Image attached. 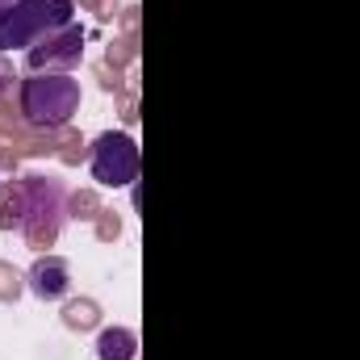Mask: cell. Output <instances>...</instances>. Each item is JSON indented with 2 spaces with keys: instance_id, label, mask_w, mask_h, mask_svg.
Segmentation results:
<instances>
[{
  "instance_id": "obj_20",
  "label": "cell",
  "mask_w": 360,
  "mask_h": 360,
  "mask_svg": "<svg viewBox=\"0 0 360 360\" xmlns=\"http://www.w3.org/2000/svg\"><path fill=\"white\" fill-rule=\"evenodd\" d=\"M13 84H21V76L13 72V59H8V55H0V101H8V96H13Z\"/></svg>"
},
{
  "instance_id": "obj_8",
  "label": "cell",
  "mask_w": 360,
  "mask_h": 360,
  "mask_svg": "<svg viewBox=\"0 0 360 360\" xmlns=\"http://www.w3.org/2000/svg\"><path fill=\"white\" fill-rule=\"evenodd\" d=\"M59 323H63L68 331H76V335H89V331H101L105 310H101L96 297H84V293H80V297H68V302H63Z\"/></svg>"
},
{
  "instance_id": "obj_18",
  "label": "cell",
  "mask_w": 360,
  "mask_h": 360,
  "mask_svg": "<svg viewBox=\"0 0 360 360\" xmlns=\"http://www.w3.org/2000/svg\"><path fill=\"white\" fill-rule=\"evenodd\" d=\"M117 117H122V126L130 130V126H139V84H130V89L117 96Z\"/></svg>"
},
{
  "instance_id": "obj_17",
  "label": "cell",
  "mask_w": 360,
  "mask_h": 360,
  "mask_svg": "<svg viewBox=\"0 0 360 360\" xmlns=\"http://www.w3.org/2000/svg\"><path fill=\"white\" fill-rule=\"evenodd\" d=\"M76 4H80L84 13H92L101 25H117V17H122V8H126L122 0H76Z\"/></svg>"
},
{
  "instance_id": "obj_21",
  "label": "cell",
  "mask_w": 360,
  "mask_h": 360,
  "mask_svg": "<svg viewBox=\"0 0 360 360\" xmlns=\"http://www.w3.org/2000/svg\"><path fill=\"white\" fill-rule=\"evenodd\" d=\"M4 4H13V0H0V8H4Z\"/></svg>"
},
{
  "instance_id": "obj_4",
  "label": "cell",
  "mask_w": 360,
  "mask_h": 360,
  "mask_svg": "<svg viewBox=\"0 0 360 360\" xmlns=\"http://www.w3.org/2000/svg\"><path fill=\"white\" fill-rule=\"evenodd\" d=\"M63 130H38L21 117V109L8 101H0V172L4 176H17L21 160H46V155H59L63 147Z\"/></svg>"
},
{
  "instance_id": "obj_3",
  "label": "cell",
  "mask_w": 360,
  "mask_h": 360,
  "mask_svg": "<svg viewBox=\"0 0 360 360\" xmlns=\"http://www.w3.org/2000/svg\"><path fill=\"white\" fill-rule=\"evenodd\" d=\"M76 21V0H13L0 8V55L30 51L46 34Z\"/></svg>"
},
{
  "instance_id": "obj_13",
  "label": "cell",
  "mask_w": 360,
  "mask_h": 360,
  "mask_svg": "<svg viewBox=\"0 0 360 360\" xmlns=\"http://www.w3.org/2000/svg\"><path fill=\"white\" fill-rule=\"evenodd\" d=\"M25 289H30V285H25V272L17 269L13 260H0V302H4V306H13Z\"/></svg>"
},
{
  "instance_id": "obj_1",
  "label": "cell",
  "mask_w": 360,
  "mask_h": 360,
  "mask_svg": "<svg viewBox=\"0 0 360 360\" xmlns=\"http://www.w3.org/2000/svg\"><path fill=\"white\" fill-rule=\"evenodd\" d=\"M84 89L72 72H25L17 84V109L38 130H63L80 113Z\"/></svg>"
},
{
  "instance_id": "obj_12",
  "label": "cell",
  "mask_w": 360,
  "mask_h": 360,
  "mask_svg": "<svg viewBox=\"0 0 360 360\" xmlns=\"http://www.w3.org/2000/svg\"><path fill=\"white\" fill-rule=\"evenodd\" d=\"M89 155H92V147L84 143V134H80L76 126H68V134H63V147H59V155H55V160H59L63 168H76V164H84Z\"/></svg>"
},
{
  "instance_id": "obj_16",
  "label": "cell",
  "mask_w": 360,
  "mask_h": 360,
  "mask_svg": "<svg viewBox=\"0 0 360 360\" xmlns=\"http://www.w3.org/2000/svg\"><path fill=\"white\" fill-rule=\"evenodd\" d=\"M92 76H96V84H101V92H109V96H122V92L130 89L126 84V76H122V68H113V63H92Z\"/></svg>"
},
{
  "instance_id": "obj_22",
  "label": "cell",
  "mask_w": 360,
  "mask_h": 360,
  "mask_svg": "<svg viewBox=\"0 0 360 360\" xmlns=\"http://www.w3.org/2000/svg\"><path fill=\"white\" fill-rule=\"evenodd\" d=\"M0 180H4V172H0Z\"/></svg>"
},
{
  "instance_id": "obj_9",
  "label": "cell",
  "mask_w": 360,
  "mask_h": 360,
  "mask_svg": "<svg viewBox=\"0 0 360 360\" xmlns=\"http://www.w3.org/2000/svg\"><path fill=\"white\" fill-rule=\"evenodd\" d=\"M96 360H139V335L130 327H101L96 331Z\"/></svg>"
},
{
  "instance_id": "obj_19",
  "label": "cell",
  "mask_w": 360,
  "mask_h": 360,
  "mask_svg": "<svg viewBox=\"0 0 360 360\" xmlns=\"http://www.w3.org/2000/svg\"><path fill=\"white\" fill-rule=\"evenodd\" d=\"M139 13H143L139 4H126V8H122V17H117L122 38H134V42H139Z\"/></svg>"
},
{
  "instance_id": "obj_6",
  "label": "cell",
  "mask_w": 360,
  "mask_h": 360,
  "mask_svg": "<svg viewBox=\"0 0 360 360\" xmlns=\"http://www.w3.org/2000/svg\"><path fill=\"white\" fill-rule=\"evenodd\" d=\"M84 59V25H63L25 51V72H72Z\"/></svg>"
},
{
  "instance_id": "obj_15",
  "label": "cell",
  "mask_w": 360,
  "mask_h": 360,
  "mask_svg": "<svg viewBox=\"0 0 360 360\" xmlns=\"http://www.w3.org/2000/svg\"><path fill=\"white\" fill-rule=\"evenodd\" d=\"M122 226H126L122 214L105 205V210L96 214V222H92V235H96V243H117V239H122Z\"/></svg>"
},
{
  "instance_id": "obj_11",
  "label": "cell",
  "mask_w": 360,
  "mask_h": 360,
  "mask_svg": "<svg viewBox=\"0 0 360 360\" xmlns=\"http://www.w3.org/2000/svg\"><path fill=\"white\" fill-rule=\"evenodd\" d=\"M101 210H105V201H101L96 188H72V193H68V218H76V222H96Z\"/></svg>"
},
{
  "instance_id": "obj_14",
  "label": "cell",
  "mask_w": 360,
  "mask_h": 360,
  "mask_svg": "<svg viewBox=\"0 0 360 360\" xmlns=\"http://www.w3.org/2000/svg\"><path fill=\"white\" fill-rule=\"evenodd\" d=\"M105 63H113V68H134L139 63V42L134 38H109L105 42Z\"/></svg>"
},
{
  "instance_id": "obj_2",
  "label": "cell",
  "mask_w": 360,
  "mask_h": 360,
  "mask_svg": "<svg viewBox=\"0 0 360 360\" xmlns=\"http://www.w3.org/2000/svg\"><path fill=\"white\" fill-rule=\"evenodd\" d=\"M25 180V222H21V239L34 256L51 252L63 235V222H68V184L59 176H42V172H30Z\"/></svg>"
},
{
  "instance_id": "obj_5",
  "label": "cell",
  "mask_w": 360,
  "mask_h": 360,
  "mask_svg": "<svg viewBox=\"0 0 360 360\" xmlns=\"http://www.w3.org/2000/svg\"><path fill=\"white\" fill-rule=\"evenodd\" d=\"M89 164H92V180L101 188H126L143 172V151L126 130H105V134L92 139Z\"/></svg>"
},
{
  "instance_id": "obj_10",
  "label": "cell",
  "mask_w": 360,
  "mask_h": 360,
  "mask_svg": "<svg viewBox=\"0 0 360 360\" xmlns=\"http://www.w3.org/2000/svg\"><path fill=\"white\" fill-rule=\"evenodd\" d=\"M25 222V180L4 176L0 180V231H21Z\"/></svg>"
},
{
  "instance_id": "obj_7",
  "label": "cell",
  "mask_w": 360,
  "mask_h": 360,
  "mask_svg": "<svg viewBox=\"0 0 360 360\" xmlns=\"http://www.w3.org/2000/svg\"><path fill=\"white\" fill-rule=\"evenodd\" d=\"M25 285L38 302H59L72 289V264L55 252H42V256H34V264L25 272Z\"/></svg>"
}]
</instances>
